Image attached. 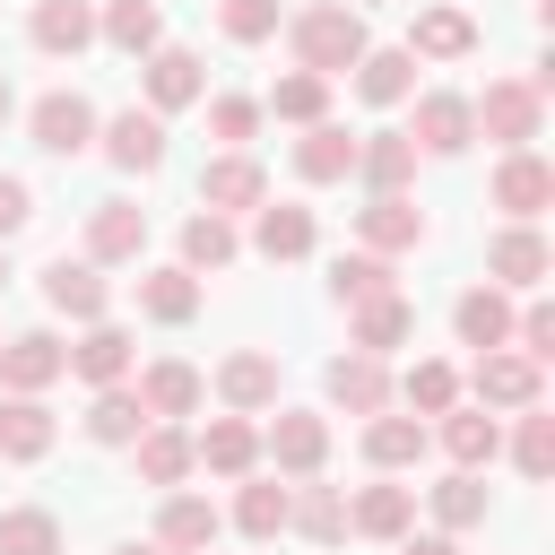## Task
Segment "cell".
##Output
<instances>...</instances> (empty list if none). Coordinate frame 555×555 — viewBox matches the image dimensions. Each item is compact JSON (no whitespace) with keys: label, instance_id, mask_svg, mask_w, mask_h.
Here are the masks:
<instances>
[{"label":"cell","instance_id":"cell-1","mask_svg":"<svg viewBox=\"0 0 555 555\" xmlns=\"http://www.w3.org/2000/svg\"><path fill=\"white\" fill-rule=\"evenodd\" d=\"M286 43H295V69H312V78H347L373 43H364V17L347 9V0H312V9H295L286 17Z\"/></svg>","mask_w":555,"mask_h":555},{"label":"cell","instance_id":"cell-2","mask_svg":"<svg viewBox=\"0 0 555 555\" xmlns=\"http://www.w3.org/2000/svg\"><path fill=\"white\" fill-rule=\"evenodd\" d=\"M468 121H477L494 147H529L538 121H546V95H538L529 78H486V95L468 104Z\"/></svg>","mask_w":555,"mask_h":555},{"label":"cell","instance_id":"cell-3","mask_svg":"<svg viewBox=\"0 0 555 555\" xmlns=\"http://www.w3.org/2000/svg\"><path fill=\"white\" fill-rule=\"evenodd\" d=\"M26 130H35L43 156H78V147H95V104H87L78 87H52V95H35Z\"/></svg>","mask_w":555,"mask_h":555},{"label":"cell","instance_id":"cell-4","mask_svg":"<svg viewBox=\"0 0 555 555\" xmlns=\"http://www.w3.org/2000/svg\"><path fill=\"white\" fill-rule=\"evenodd\" d=\"M69 373V347L52 338V330H17V338H0V390H52Z\"/></svg>","mask_w":555,"mask_h":555},{"label":"cell","instance_id":"cell-5","mask_svg":"<svg viewBox=\"0 0 555 555\" xmlns=\"http://www.w3.org/2000/svg\"><path fill=\"white\" fill-rule=\"evenodd\" d=\"M546 199H555V173H546V156H538V147H503V165H494V208H503L512 225H529Z\"/></svg>","mask_w":555,"mask_h":555},{"label":"cell","instance_id":"cell-6","mask_svg":"<svg viewBox=\"0 0 555 555\" xmlns=\"http://www.w3.org/2000/svg\"><path fill=\"white\" fill-rule=\"evenodd\" d=\"M260 451H269L286 477H321V460H330V425H321L312 408H278V425L260 434Z\"/></svg>","mask_w":555,"mask_h":555},{"label":"cell","instance_id":"cell-7","mask_svg":"<svg viewBox=\"0 0 555 555\" xmlns=\"http://www.w3.org/2000/svg\"><path fill=\"white\" fill-rule=\"evenodd\" d=\"M95 139H104V156L121 165V173H156L165 165V113H113V121H95Z\"/></svg>","mask_w":555,"mask_h":555},{"label":"cell","instance_id":"cell-8","mask_svg":"<svg viewBox=\"0 0 555 555\" xmlns=\"http://www.w3.org/2000/svg\"><path fill=\"white\" fill-rule=\"evenodd\" d=\"M356 234H364V251H416L425 243V217H416V199L408 191H373L364 208H356Z\"/></svg>","mask_w":555,"mask_h":555},{"label":"cell","instance_id":"cell-9","mask_svg":"<svg viewBox=\"0 0 555 555\" xmlns=\"http://www.w3.org/2000/svg\"><path fill=\"white\" fill-rule=\"evenodd\" d=\"M139 251H147V208H130V199H95V208H87V260L113 269V260H139Z\"/></svg>","mask_w":555,"mask_h":555},{"label":"cell","instance_id":"cell-10","mask_svg":"<svg viewBox=\"0 0 555 555\" xmlns=\"http://www.w3.org/2000/svg\"><path fill=\"white\" fill-rule=\"evenodd\" d=\"M217 399H225L234 416H260V408H278V356H260V347H234V356L217 364Z\"/></svg>","mask_w":555,"mask_h":555},{"label":"cell","instance_id":"cell-11","mask_svg":"<svg viewBox=\"0 0 555 555\" xmlns=\"http://www.w3.org/2000/svg\"><path fill=\"white\" fill-rule=\"evenodd\" d=\"M139 69H147V113H182V104H199V87H208V78H199V52H182V43H156Z\"/></svg>","mask_w":555,"mask_h":555},{"label":"cell","instance_id":"cell-12","mask_svg":"<svg viewBox=\"0 0 555 555\" xmlns=\"http://www.w3.org/2000/svg\"><path fill=\"white\" fill-rule=\"evenodd\" d=\"M408 139H416V156H460V147L477 139L468 95H442V87H434V95H416V130H408Z\"/></svg>","mask_w":555,"mask_h":555},{"label":"cell","instance_id":"cell-13","mask_svg":"<svg viewBox=\"0 0 555 555\" xmlns=\"http://www.w3.org/2000/svg\"><path fill=\"white\" fill-rule=\"evenodd\" d=\"M269 199V173L243 156V147H225L208 173H199V208H217V217H234V208H260Z\"/></svg>","mask_w":555,"mask_h":555},{"label":"cell","instance_id":"cell-14","mask_svg":"<svg viewBox=\"0 0 555 555\" xmlns=\"http://www.w3.org/2000/svg\"><path fill=\"white\" fill-rule=\"evenodd\" d=\"M546 269H555V251H546L538 225H503V234L486 243V278H494V286H538Z\"/></svg>","mask_w":555,"mask_h":555},{"label":"cell","instance_id":"cell-15","mask_svg":"<svg viewBox=\"0 0 555 555\" xmlns=\"http://www.w3.org/2000/svg\"><path fill=\"white\" fill-rule=\"evenodd\" d=\"M356 321H347V347H364V356H390V347H408L416 338V312H408V295L390 286V295H373V304H347Z\"/></svg>","mask_w":555,"mask_h":555},{"label":"cell","instance_id":"cell-16","mask_svg":"<svg viewBox=\"0 0 555 555\" xmlns=\"http://www.w3.org/2000/svg\"><path fill=\"white\" fill-rule=\"evenodd\" d=\"M538 399V364L520 347H477V408H529Z\"/></svg>","mask_w":555,"mask_h":555},{"label":"cell","instance_id":"cell-17","mask_svg":"<svg viewBox=\"0 0 555 555\" xmlns=\"http://www.w3.org/2000/svg\"><path fill=\"white\" fill-rule=\"evenodd\" d=\"M191 460L217 468V477H251V468H260V434H251L243 416H208V425L191 434Z\"/></svg>","mask_w":555,"mask_h":555},{"label":"cell","instance_id":"cell-18","mask_svg":"<svg viewBox=\"0 0 555 555\" xmlns=\"http://www.w3.org/2000/svg\"><path fill=\"white\" fill-rule=\"evenodd\" d=\"M408 52H416V61H460V52H477V17L451 9V0H434V9H416Z\"/></svg>","mask_w":555,"mask_h":555},{"label":"cell","instance_id":"cell-19","mask_svg":"<svg viewBox=\"0 0 555 555\" xmlns=\"http://www.w3.org/2000/svg\"><path fill=\"white\" fill-rule=\"evenodd\" d=\"M156 546H165V555H208V546H217V503H208V494H165Z\"/></svg>","mask_w":555,"mask_h":555},{"label":"cell","instance_id":"cell-20","mask_svg":"<svg viewBox=\"0 0 555 555\" xmlns=\"http://www.w3.org/2000/svg\"><path fill=\"white\" fill-rule=\"evenodd\" d=\"M26 35H35V52L69 61V52H87V43H95V9H87V0H35Z\"/></svg>","mask_w":555,"mask_h":555},{"label":"cell","instance_id":"cell-21","mask_svg":"<svg viewBox=\"0 0 555 555\" xmlns=\"http://www.w3.org/2000/svg\"><path fill=\"white\" fill-rule=\"evenodd\" d=\"M251 243H260V260H304V251H312V208L260 199V208H251Z\"/></svg>","mask_w":555,"mask_h":555},{"label":"cell","instance_id":"cell-22","mask_svg":"<svg viewBox=\"0 0 555 555\" xmlns=\"http://www.w3.org/2000/svg\"><path fill=\"white\" fill-rule=\"evenodd\" d=\"M451 330H460V347H512V295L503 286H468L451 304Z\"/></svg>","mask_w":555,"mask_h":555},{"label":"cell","instance_id":"cell-23","mask_svg":"<svg viewBox=\"0 0 555 555\" xmlns=\"http://www.w3.org/2000/svg\"><path fill=\"white\" fill-rule=\"evenodd\" d=\"M330 399H338L347 416H373V408H390V373H382V356L347 347V356L330 364Z\"/></svg>","mask_w":555,"mask_h":555},{"label":"cell","instance_id":"cell-24","mask_svg":"<svg viewBox=\"0 0 555 555\" xmlns=\"http://www.w3.org/2000/svg\"><path fill=\"white\" fill-rule=\"evenodd\" d=\"M130 451H139V477H147V486H182V477L199 468V460H191V434H182L173 416L139 425V442H130Z\"/></svg>","mask_w":555,"mask_h":555},{"label":"cell","instance_id":"cell-25","mask_svg":"<svg viewBox=\"0 0 555 555\" xmlns=\"http://www.w3.org/2000/svg\"><path fill=\"white\" fill-rule=\"evenodd\" d=\"M52 451V408L35 390H9L0 399V460H43Z\"/></svg>","mask_w":555,"mask_h":555},{"label":"cell","instance_id":"cell-26","mask_svg":"<svg viewBox=\"0 0 555 555\" xmlns=\"http://www.w3.org/2000/svg\"><path fill=\"white\" fill-rule=\"evenodd\" d=\"M295 173H304V182H347V173H356V139H347L338 121H304V139H295Z\"/></svg>","mask_w":555,"mask_h":555},{"label":"cell","instance_id":"cell-27","mask_svg":"<svg viewBox=\"0 0 555 555\" xmlns=\"http://www.w3.org/2000/svg\"><path fill=\"white\" fill-rule=\"evenodd\" d=\"M356 173H364L373 191H408V182H416V139H408V130H373V139H356Z\"/></svg>","mask_w":555,"mask_h":555},{"label":"cell","instance_id":"cell-28","mask_svg":"<svg viewBox=\"0 0 555 555\" xmlns=\"http://www.w3.org/2000/svg\"><path fill=\"white\" fill-rule=\"evenodd\" d=\"M43 304L69 312V321H104V278H95V260H52V269H43Z\"/></svg>","mask_w":555,"mask_h":555},{"label":"cell","instance_id":"cell-29","mask_svg":"<svg viewBox=\"0 0 555 555\" xmlns=\"http://www.w3.org/2000/svg\"><path fill=\"white\" fill-rule=\"evenodd\" d=\"M69 373L95 382V390L121 382V373H130V330H121V321H87V338L69 347Z\"/></svg>","mask_w":555,"mask_h":555},{"label":"cell","instance_id":"cell-30","mask_svg":"<svg viewBox=\"0 0 555 555\" xmlns=\"http://www.w3.org/2000/svg\"><path fill=\"white\" fill-rule=\"evenodd\" d=\"M139 399H147V416H191V408L208 399V382H199L182 356H156V364L139 373Z\"/></svg>","mask_w":555,"mask_h":555},{"label":"cell","instance_id":"cell-31","mask_svg":"<svg viewBox=\"0 0 555 555\" xmlns=\"http://www.w3.org/2000/svg\"><path fill=\"white\" fill-rule=\"evenodd\" d=\"M425 442H434V434H425L416 416H390V408H373V416H364V460H373V468H416V460H425Z\"/></svg>","mask_w":555,"mask_h":555},{"label":"cell","instance_id":"cell-32","mask_svg":"<svg viewBox=\"0 0 555 555\" xmlns=\"http://www.w3.org/2000/svg\"><path fill=\"white\" fill-rule=\"evenodd\" d=\"M408 520H416V486H364L347 503V529L356 538H408Z\"/></svg>","mask_w":555,"mask_h":555},{"label":"cell","instance_id":"cell-33","mask_svg":"<svg viewBox=\"0 0 555 555\" xmlns=\"http://www.w3.org/2000/svg\"><path fill=\"white\" fill-rule=\"evenodd\" d=\"M442 451H451L460 468H486V460L503 451V425H494L486 408H460V399H451V408H442Z\"/></svg>","mask_w":555,"mask_h":555},{"label":"cell","instance_id":"cell-34","mask_svg":"<svg viewBox=\"0 0 555 555\" xmlns=\"http://www.w3.org/2000/svg\"><path fill=\"white\" fill-rule=\"evenodd\" d=\"M286 529H304L312 546H338V538H347V494L304 477V486H295V503H286Z\"/></svg>","mask_w":555,"mask_h":555},{"label":"cell","instance_id":"cell-35","mask_svg":"<svg viewBox=\"0 0 555 555\" xmlns=\"http://www.w3.org/2000/svg\"><path fill=\"white\" fill-rule=\"evenodd\" d=\"M95 35H104L113 52H130V61H147V52L165 43V17H156V0H113V9L95 17Z\"/></svg>","mask_w":555,"mask_h":555},{"label":"cell","instance_id":"cell-36","mask_svg":"<svg viewBox=\"0 0 555 555\" xmlns=\"http://www.w3.org/2000/svg\"><path fill=\"white\" fill-rule=\"evenodd\" d=\"M139 312L165 321V330H182V321L199 312V278H191V269H147V278H139Z\"/></svg>","mask_w":555,"mask_h":555},{"label":"cell","instance_id":"cell-37","mask_svg":"<svg viewBox=\"0 0 555 555\" xmlns=\"http://www.w3.org/2000/svg\"><path fill=\"white\" fill-rule=\"evenodd\" d=\"M139 425H156V416H147V399H139L130 382H104V390H95V408H87V434H95V442H139Z\"/></svg>","mask_w":555,"mask_h":555},{"label":"cell","instance_id":"cell-38","mask_svg":"<svg viewBox=\"0 0 555 555\" xmlns=\"http://www.w3.org/2000/svg\"><path fill=\"white\" fill-rule=\"evenodd\" d=\"M234 251H243V243H234V217L199 208V217L182 225V269H191V278H199V269H234Z\"/></svg>","mask_w":555,"mask_h":555},{"label":"cell","instance_id":"cell-39","mask_svg":"<svg viewBox=\"0 0 555 555\" xmlns=\"http://www.w3.org/2000/svg\"><path fill=\"white\" fill-rule=\"evenodd\" d=\"M286 503H295V486H278V477H243V494H234V529H243V538H278V529H286Z\"/></svg>","mask_w":555,"mask_h":555},{"label":"cell","instance_id":"cell-40","mask_svg":"<svg viewBox=\"0 0 555 555\" xmlns=\"http://www.w3.org/2000/svg\"><path fill=\"white\" fill-rule=\"evenodd\" d=\"M408 87H416V52H364L356 61V95L364 104H408Z\"/></svg>","mask_w":555,"mask_h":555},{"label":"cell","instance_id":"cell-41","mask_svg":"<svg viewBox=\"0 0 555 555\" xmlns=\"http://www.w3.org/2000/svg\"><path fill=\"white\" fill-rule=\"evenodd\" d=\"M260 113H278V121H330V78L286 69V78L269 87V104H260Z\"/></svg>","mask_w":555,"mask_h":555},{"label":"cell","instance_id":"cell-42","mask_svg":"<svg viewBox=\"0 0 555 555\" xmlns=\"http://www.w3.org/2000/svg\"><path fill=\"white\" fill-rule=\"evenodd\" d=\"M330 295H338V304L390 295V260H382V251H338V260H330Z\"/></svg>","mask_w":555,"mask_h":555},{"label":"cell","instance_id":"cell-43","mask_svg":"<svg viewBox=\"0 0 555 555\" xmlns=\"http://www.w3.org/2000/svg\"><path fill=\"white\" fill-rule=\"evenodd\" d=\"M399 399H408L416 416H442V408L460 399V373H451L442 356H416V364H408V382H399Z\"/></svg>","mask_w":555,"mask_h":555},{"label":"cell","instance_id":"cell-44","mask_svg":"<svg viewBox=\"0 0 555 555\" xmlns=\"http://www.w3.org/2000/svg\"><path fill=\"white\" fill-rule=\"evenodd\" d=\"M425 494H434V520H442V529H477V520H486V486H477V468H451V477L425 486Z\"/></svg>","mask_w":555,"mask_h":555},{"label":"cell","instance_id":"cell-45","mask_svg":"<svg viewBox=\"0 0 555 555\" xmlns=\"http://www.w3.org/2000/svg\"><path fill=\"white\" fill-rule=\"evenodd\" d=\"M0 555H61V520H52V512H35V503L0 512Z\"/></svg>","mask_w":555,"mask_h":555},{"label":"cell","instance_id":"cell-46","mask_svg":"<svg viewBox=\"0 0 555 555\" xmlns=\"http://www.w3.org/2000/svg\"><path fill=\"white\" fill-rule=\"evenodd\" d=\"M512 460H520V477H555V416L529 399L520 408V434H512Z\"/></svg>","mask_w":555,"mask_h":555},{"label":"cell","instance_id":"cell-47","mask_svg":"<svg viewBox=\"0 0 555 555\" xmlns=\"http://www.w3.org/2000/svg\"><path fill=\"white\" fill-rule=\"evenodd\" d=\"M217 17H225L234 43H269L278 35V0H217Z\"/></svg>","mask_w":555,"mask_h":555},{"label":"cell","instance_id":"cell-48","mask_svg":"<svg viewBox=\"0 0 555 555\" xmlns=\"http://www.w3.org/2000/svg\"><path fill=\"white\" fill-rule=\"evenodd\" d=\"M208 130H217L225 147H243V139L260 130V104H251V95H217V104H208Z\"/></svg>","mask_w":555,"mask_h":555},{"label":"cell","instance_id":"cell-49","mask_svg":"<svg viewBox=\"0 0 555 555\" xmlns=\"http://www.w3.org/2000/svg\"><path fill=\"white\" fill-rule=\"evenodd\" d=\"M512 347H520L529 364H546V356H555V312H546V304H529V312H512Z\"/></svg>","mask_w":555,"mask_h":555},{"label":"cell","instance_id":"cell-50","mask_svg":"<svg viewBox=\"0 0 555 555\" xmlns=\"http://www.w3.org/2000/svg\"><path fill=\"white\" fill-rule=\"evenodd\" d=\"M26 217H35V191H26L17 173H0V243H9V234H17Z\"/></svg>","mask_w":555,"mask_h":555},{"label":"cell","instance_id":"cell-51","mask_svg":"<svg viewBox=\"0 0 555 555\" xmlns=\"http://www.w3.org/2000/svg\"><path fill=\"white\" fill-rule=\"evenodd\" d=\"M399 555H460V546H451V529H442V538H408Z\"/></svg>","mask_w":555,"mask_h":555},{"label":"cell","instance_id":"cell-52","mask_svg":"<svg viewBox=\"0 0 555 555\" xmlns=\"http://www.w3.org/2000/svg\"><path fill=\"white\" fill-rule=\"evenodd\" d=\"M9 113H17V95H9V78H0V121H9Z\"/></svg>","mask_w":555,"mask_h":555},{"label":"cell","instance_id":"cell-53","mask_svg":"<svg viewBox=\"0 0 555 555\" xmlns=\"http://www.w3.org/2000/svg\"><path fill=\"white\" fill-rule=\"evenodd\" d=\"M113 555H165V546H113Z\"/></svg>","mask_w":555,"mask_h":555},{"label":"cell","instance_id":"cell-54","mask_svg":"<svg viewBox=\"0 0 555 555\" xmlns=\"http://www.w3.org/2000/svg\"><path fill=\"white\" fill-rule=\"evenodd\" d=\"M0 286H9V260H0Z\"/></svg>","mask_w":555,"mask_h":555}]
</instances>
